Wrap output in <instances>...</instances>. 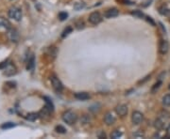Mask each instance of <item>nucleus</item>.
<instances>
[{"mask_svg": "<svg viewBox=\"0 0 170 139\" xmlns=\"http://www.w3.org/2000/svg\"><path fill=\"white\" fill-rule=\"evenodd\" d=\"M62 119H63L64 122H66L67 124H69V125H72V124H74L76 121H77L78 116L73 111L68 110V111H65L62 114Z\"/></svg>", "mask_w": 170, "mask_h": 139, "instance_id": "nucleus-1", "label": "nucleus"}, {"mask_svg": "<svg viewBox=\"0 0 170 139\" xmlns=\"http://www.w3.org/2000/svg\"><path fill=\"white\" fill-rule=\"evenodd\" d=\"M9 16L11 19H14L15 21H21L22 11L20 9H18L16 7H11L9 10Z\"/></svg>", "mask_w": 170, "mask_h": 139, "instance_id": "nucleus-2", "label": "nucleus"}, {"mask_svg": "<svg viewBox=\"0 0 170 139\" xmlns=\"http://www.w3.org/2000/svg\"><path fill=\"white\" fill-rule=\"evenodd\" d=\"M50 81H51V85L53 86V88H54L57 92H60L63 89V86L62 84V82H60V79L57 76H55V75H52L50 77Z\"/></svg>", "mask_w": 170, "mask_h": 139, "instance_id": "nucleus-3", "label": "nucleus"}, {"mask_svg": "<svg viewBox=\"0 0 170 139\" xmlns=\"http://www.w3.org/2000/svg\"><path fill=\"white\" fill-rule=\"evenodd\" d=\"M88 19H89V22L91 23V24L97 25L102 21V16H101V14L99 12L94 11V12H92L90 14V16H89Z\"/></svg>", "mask_w": 170, "mask_h": 139, "instance_id": "nucleus-4", "label": "nucleus"}, {"mask_svg": "<svg viewBox=\"0 0 170 139\" xmlns=\"http://www.w3.org/2000/svg\"><path fill=\"white\" fill-rule=\"evenodd\" d=\"M131 119H132V122H133L134 124H136V125H138V124H140L144 119V116L141 112L139 111H134L133 113H132V116H131Z\"/></svg>", "mask_w": 170, "mask_h": 139, "instance_id": "nucleus-5", "label": "nucleus"}, {"mask_svg": "<svg viewBox=\"0 0 170 139\" xmlns=\"http://www.w3.org/2000/svg\"><path fill=\"white\" fill-rule=\"evenodd\" d=\"M168 50H169L168 41L165 40H162L161 42H160V45H159V51H160L162 55H164L168 52Z\"/></svg>", "mask_w": 170, "mask_h": 139, "instance_id": "nucleus-6", "label": "nucleus"}, {"mask_svg": "<svg viewBox=\"0 0 170 139\" xmlns=\"http://www.w3.org/2000/svg\"><path fill=\"white\" fill-rule=\"evenodd\" d=\"M115 112H116V114L119 115V116H125V115H127V113H128V107H127V105H125V104H119V105H117L116 108H115Z\"/></svg>", "mask_w": 170, "mask_h": 139, "instance_id": "nucleus-7", "label": "nucleus"}, {"mask_svg": "<svg viewBox=\"0 0 170 139\" xmlns=\"http://www.w3.org/2000/svg\"><path fill=\"white\" fill-rule=\"evenodd\" d=\"M119 14V11H118V10L117 9H115V8H112V9H110V10H108L107 11L105 12V14H104V16L106 17V18H108V19H110V18H113V17H116L117 15Z\"/></svg>", "mask_w": 170, "mask_h": 139, "instance_id": "nucleus-8", "label": "nucleus"}, {"mask_svg": "<svg viewBox=\"0 0 170 139\" xmlns=\"http://www.w3.org/2000/svg\"><path fill=\"white\" fill-rule=\"evenodd\" d=\"M104 121H105L106 124H107V125H112V124L115 122L114 116H113L111 112L107 113V114H106L105 116H104Z\"/></svg>", "mask_w": 170, "mask_h": 139, "instance_id": "nucleus-9", "label": "nucleus"}, {"mask_svg": "<svg viewBox=\"0 0 170 139\" xmlns=\"http://www.w3.org/2000/svg\"><path fill=\"white\" fill-rule=\"evenodd\" d=\"M8 36H9L10 40H12V41H17L18 40V33L15 29H12V28H10L9 29V32H8Z\"/></svg>", "mask_w": 170, "mask_h": 139, "instance_id": "nucleus-10", "label": "nucleus"}, {"mask_svg": "<svg viewBox=\"0 0 170 139\" xmlns=\"http://www.w3.org/2000/svg\"><path fill=\"white\" fill-rule=\"evenodd\" d=\"M75 98L79 101H86L90 99V95L86 92H78L75 94Z\"/></svg>", "mask_w": 170, "mask_h": 139, "instance_id": "nucleus-11", "label": "nucleus"}, {"mask_svg": "<svg viewBox=\"0 0 170 139\" xmlns=\"http://www.w3.org/2000/svg\"><path fill=\"white\" fill-rule=\"evenodd\" d=\"M164 124H165V121H164L162 118H157L156 120H155L154 122V127L156 128L157 130H162L164 127Z\"/></svg>", "mask_w": 170, "mask_h": 139, "instance_id": "nucleus-12", "label": "nucleus"}, {"mask_svg": "<svg viewBox=\"0 0 170 139\" xmlns=\"http://www.w3.org/2000/svg\"><path fill=\"white\" fill-rule=\"evenodd\" d=\"M0 27H3V28L9 30L10 28V23L8 21L7 19L0 17Z\"/></svg>", "mask_w": 170, "mask_h": 139, "instance_id": "nucleus-13", "label": "nucleus"}, {"mask_svg": "<svg viewBox=\"0 0 170 139\" xmlns=\"http://www.w3.org/2000/svg\"><path fill=\"white\" fill-rule=\"evenodd\" d=\"M5 74L7 75H12L16 73V69H15V67L13 65H11V64H9V65H6V69H5Z\"/></svg>", "mask_w": 170, "mask_h": 139, "instance_id": "nucleus-14", "label": "nucleus"}, {"mask_svg": "<svg viewBox=\"0 0 170 139\" xmlns=\"http://www.w3.org/2000/svg\"><path fill=\"white\" fill-rule=\"evenodd\" d=\"M50 113H51V111L49 110V109H48L46 106H44V107L41 110V112L39 113V116H41L42 118H48L49 115H50Z\"/></svg>", "mask_w": 170, "mask_h": 139, "instance_id": "nucleus-15", "label": "nucleus"}, {"mask_svg": "<svg viewBox=\"0 0 170 139\" xmlns=\"http://www.w3.org/2000/svg\"><path fill=\"white\" fill-rule=\"evenodd\" d=\"M38 118H39V114H37V113H29L28 115H26V119L29 120V121H34Z\"/></svg>", "mask_w": 170, "mask_h": 139, "instance_id": "nucleus-16", "label": "nucleus"}, {"mask_svg": "<svg viewBox=\"0 0 170 139\" xmlns=\"http://www.w3.org/2000/svg\"><path fill=\"white\" fill-rule=\"evenodd\" d=\"M84 8H85V3L82 1H79L74 4V9L76 10H80L82 9H84Z\"/></svg>", "mask_w": 170, "mask_h": 139, "instance_id": "nucleus-17", "label": "nucleus"}, {"mask_svg": "<svg viewBox=\"0 0 170 139\" xmlns=\"http://www.w3.org/2000/svg\"><path fill=\"white\" fill-rule=\"evenodd\" d=\"M44 100H45V106H46L49 110H50L51 112L54 110V105H53V103H52V101H50V99H48L47 97H44Z\"/></svg>", "mask_w": 170, "mask_h": 139, "instance_id": "nucleus-18", "label": "nucleus"}, {"mask_svg": "<svg viewBox=\"0 0 170 139\" xmlns=\"http://www.w3.org/2000/svg\"><path fill=\"white\" fill-rule=\"evenodd\" d=\"M162 103L165 106H170V94H166L162 98Z\"/></svg>", "mask_w": 170, "mask_h": 139, "instance_id": "nucleus-19", "label": "nucleus"}, {"mask_svg": "<svg viewBox=\"0 0 170 139\" xmlns=\"http://www.w3.org/2000/svg\"><path fill=\"white\" fill-rule=\"evenodd\" d=\"M121 135H122V133L121 131H119L118 130H115V131H113L112 134H111V137L113 138V139H116V138H119Z\"/></svg>", "mask_w": 170, "mask_h": 139, "instance_id": "nucleus-20", "label": "nucleus"}, {"mask_svg": "<svg viewBox=\"0 0 170 139\" xmlns=\"http://www.w3.org/2000/svg\"><path fill=\"white\" fill-rule=\"evenodd\" d=\"M75 25H76V27H77V29L80 30V29H82V28H84V25H84V23H83V21L78 20V21L76 22Z\"/></svg>", "mask_w": 170, "mask_h": 139, "instance_id": "nucleus-21", "label": "nucleus"}, {"mask_svg": "<svg viewBox=\"0 0 170 139\" xmlns=\"http://www.w3.org/2000/svg\"><path fill=\"white\" fill-rule=\"evenodd\" d=\"M72 30H73V29H72L71 26H68V27H66L65 29H64V31L62 34V37L64 38V37H66L67 35H69V34L72 32Z\"/></svg>", "mask_w": 170, "mask_h": 139, "instance_id": "nucleus-22", "label": "nucleus"}, {"mask_svg": "<svg viewBox=\"0 0 170 139\" xmlns=\"http://www.w3.org/2000/svg\"><path fill=\"white\" fill-rule=\"evenodd\" d=\"M15 126V124L12 123V122H7L5 124H3V125L1 126L2 129H10V128H12Z\"/></svg>", "mask_w": 170, "mask_h": 139, "instance_id": "nucleus-23", "label": "nucleus"}, {"mask_svg": "<svg viewBox=\"0 0 170 139\" xmlns=\"http://www.w3.org/2000/svg\"><path fill=\"white\" fill-rule=\"evenodd\" d=\"M56 131H58V133H60V134H65L66 133V129L63 126H62V125L57 126L56 127Z\"/></svg>", "mask_w": 170, "mask_h": 139, "instance_id": "nucleus-24", "label": "nucleus"}, {"mask_svg": "<svg viewBox=\"0 0 170 139\" xmlns=\"http://www.w3.org/2000/svg\"><path fill=\"white\" fill-rule=\"evenodd\" d=\"M160 13H161V14H162V15H165V16L170 17V10L166 9V8H164V10H162V9H161Z\"/></svg>", "mask_w": 170, "mask_h": 139, "instance_id": "nucleus-25", "label": "nucleus"}, {"mask_svg": "<svg viewBox=\"0 0 170 139\" xmlns=\"http://www.w3.org/2000/svg\"><path fill=\"white\" fill-rule=\"evenodd\" d=\"M68 17V14L66 12H60L59 13V19L60 21H64V20H66Z\"/></svg>", "mask_w": 170, "mask_h": 139, "instance_id": "nucleus-26", "label": "nucleus"}, {"mask_svg": "<svg viewBox=\"0 0 170 139\" xmlns=\"http://www.w3.org/2000/svg\"><path fill=\"white\" fill-rule=\"evenodd\" d=\"M131 15H133V16L137 17V18H142V17H144V14L140 10H135V11H133V12H131Z\"/></svg>", "mask_w": 170, "mask_h": 139, "instance_id": "nucleus-27", "label": "nucleus"}, {"mask_svg": "<svg viewBox=\"0 0 170 139\" xmlns=\"http://www.w3.org/2000/svg\"><path fill=\"white\" fill-rule=\"evenodd\" d=\"M162 85V82L161 81H159L158 83H157V84H155L154 85V86H153V88H152V89H151V91H152V92H155V91H156V89H158L159 88H160V86Z\"/></svg>", "mask_w": 170, "mask_h": 139, "instance_id": "nucleus-28", "label": "nucleus"}, {"mask_svg": "<svg viewBox=\"0 0 170 139\" xmlns=\"http://www.w3.org/2000/svg\"><path fill=\"white\" fill-rule=\"evenodd\" d=\"M34 66V58H31V59L28 61V69H32Z\"/></svg>", "mask_w": 170, "mask_h": 139, "instance_id": "nucleus-29", "label": "nucleus"}, {"mask_svg": "<svg viewBox=\"0 0 170 139\" xmlns=\"http://www.w3.org/2000/svg\"><path fill=\"white\" fill-rule=\"evenodd\" d=\"M134 136H135V137H137V136H138V137H143V136H144V134H143L142 133H139V134L137 133V134H134Z\"/></svg>", "mask_w": 170, "mask_h": 139, "instance_id": "nucleus-30", "label": "nucleus"}, {"mask_svg": "<svg viewBox=\"0 0 170 139\" xmlns=\"http://www.w3.org/2000/svg\"><path fill=\"white\" fill-rule=\"evenodd\" d=\"M166 133H167V135L170 137V125L167 127V130H166Z\"/></svg>", "mask_w": 170, "mask_h": 139, "instance_id": "nucleus-31", "label": "nucleus"}, {"mask_svg": "<svg viewBox=\"0 0 170 139\" xmlns=\"http://www.w3.org/2000/svg\"><path fill=\"white\" fill-rule=\"evenodd\" d=\"M169 89H170V85H169Z\"/></svg>", "mask_w": 170, "mask_h": 139, "instance_id": "nucleus-32", "label": "nucleus"}]
</instances>
